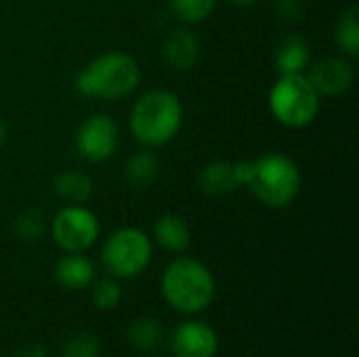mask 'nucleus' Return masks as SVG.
<instances>
[{
  "instance_id": "obj_24",
  "label": "nucleus",
  "mask_w": 359,
  "mask_h": 357,
  "mask_svg": "<svg viewBox=\"0 0 359 357\" xmlns=\"http://www.w3.org/2000/svg\"><path fill=\"white\" fill-rule=\"evenodd\" d=\"M273 8L284 21H299L305 15V0H276Z\"/></svg>"
},
{
  "instance_id": "obj_23",
  "label": "nucleus",
  "mask_w": 359,
  "mask_h": 357,
  "mask_svg": "<svg viewBox=\"0 0 359 357\" xmlns=\"http://www.w3.org/2000/svg\"><path fill=\"white\" fill-rule=\"evenodd\" d=\"M170 11L183 23H202L217 6V0H168Z\"/></svg>"
},
{
  "instance_id": "obj_22",
  "label": "nucleus",
  "mask_w": 359,
  "mask_h": 357,
  "mask_svg": "<svg viewBox=\"0 0 359 357\" xmlns=\"http://www.w3.org/2000/svg\"><path fill=\"white\" fill-rule=\"evenodd\" d=\"M90 301L97 309L109 311L122 301V286L116 278H101L90 284Z\"/></svg>"
},
{
  "instance_id": "obj_2",
  "label": "nucleus",
  "mask_w": 359,
  "mask_h": 357,
  "mask_svg": "<svg viewBox=\"0 0 359 357\" xmlns=\"http://www.w3.org/2000/svg\"><path fill=\"white\" fill-rule=\"evenodd\" d=\"M160 290L170 309L181 316L206 311L217 295L212 271L194 257H177L162 274Z\"/></svg>"
},
{
  "instance_id": "obj_26",
  "label": "nucleus",
  "mask_w": 359,
  "mask_h": 357,
  "mask_svg": "<svg viewBox=\"0 0 359 357\" xmlns=\"http://www.w3.org/2000/svg\"><path fill=\"white\" fill-rule=\"evenodd\" d=\"M231 6H240V8H246V6H252V4H257L259 0H227Z\"/></svg>"
},
{
  "instance_id": "obj_21",
  "label": "nucleus",
  "mask_w": 359,
  "mask_h": 357,
  "mask_svg": "<svg viewBox=\"0 0 359 357\" xmlns=\"http://www.w3.org/2000/svg\"><path fill=\"white\" fill-rule=\"evenodd\" d=\"M48 229V223L42 213L38 210H23L13 221V234L23 242H36L40 240Z\"/></svg>"
},
{
  "instance_id": "obj_28",
  "label": "nucleus",
  "mask_w": 359,
  "mask_h": 357,
  "mask_svg": "<svg viewBox=\"0 0 359 357\" xmlns=\"http://www.w3.org/2000/svg\"><path fill=\"white\" fill-rule=\"evenodd\" d=\"M154 357H158V356H154Z\"/></svg>"
},
{
  "instance_id": "obj_16",
  "label": "nucleus",
  "mask_w": 359,
  "mask_h": 357,
  "mask_svg": "<svg viewBox=\"0 0 359 357\" xmlns=\"http://www.w3.org/2000/svg\"><path fill=\"white\" fill-rule=\"evenodd\" d=\"M53 189L67 204H84L93 196V179L80 170H65L55 179Z\"/></svg>"
},
{
  "instance_id": "obj_12",
  "label": "nucleus",
  "mask_w": 359,
  "mask_h": 357,
  "mask_svg": "<svg viewBox=\"0 0 359 357\" xmlns=\"http://www.w3.org/2000/svg\"><path fill=\"white\" fill-rule=\"evenodd\" d=\"M200 57V42L191 29L179 27L168 34L164 42V59L177 72H187Z\"/></svg>"
},
{
  "instance_id": "obj_8",
  "label": "nucleus",
  "mask_w": 359,
  "mask_h": 357,
  "mask_svg": "<svg viewBox=\"0 0 359 357\" xmlns=\"http://www.w3.org/2000/svg\"><path fill=\"white\" fill-rule=\"evenodd\" d=\"M118 141H120L118 124L107 114L88 116L76 133V149L80 158L93 164L109 160L118 149Z\"/></svg>"
},
{
  "instance_id": "obj_3",
  "label": "nucleus",
  "mask_w": 359,
  "mask_h": 357,
  "mask_svg": "<svg viewBox=\"0 0 359 357\" xmlns=\"http://www.w3.org/2000/svg\"><path fill=\"white\" fill-rule=\"evenodd\" d=\"M141 82V67L128 53L109 50L93 59L78 76L76 90L90 99L118 101L128 97Z\"/></svg>"
},
{
  "instance_id": "obj_7",
  "label": "nucleus",
  "mask_w": 359,
  "mask_h": 357,
  "mask_svg": "<svg viewBox=\"0 0 359 357\" xmlns=\"http://www.w3.org/2000/svg\"><path fill=\"white\" fill-rule=\"evenodd\" d=\"M48 231L63 252H86L97 242L101 225L97 215L86 206L67 204L50 219Z\"/></svg>"
},
{
  "instance_id": "obj_6",
  "label": "nucleus",
  "mask_w": 359,
  "mask_h": 357,
  "mask_svg": "<svg viewBox=\"0 0 359 357\" xmlns=\"http://www.w3.org/2000/svg\"><path fill=\"white\" fill-rule=\"evenodd\" d=\"M154 246L145 231L137 227L116 229L101 250V261L107 274L116 280H130L141 276L151 263Z\"/></svg>"
},
{
  "instance_id": "obj_11",
  "label": "nucleus",
  "mask_w": 359,
  "mask_h": 357,
  "mask_svg": "<svg viewBox=\"0 0 359 357\" xmlns=\"http://www.w3.org/2000/svg\"><path fill=\"white\" fill-rule=\"evenodd\" d=\"M55 280L65 290H86L95 282V263L84 252H65L55 265Z\"/></svg>"
},
{
  "instance_id": "obj_25",
  "label": "nucleus",
  "mask_w": 359,
  "mask_h": 357,
  "mask_svg": "<svg viewBox=\"0 0 359 357\" xmlns=\"http://www.w3.org/2000/svg\"><path fill=\"white\" fill-rule=\"evenodd\" d=\"M15 357H48V351H46V347L40 345V343H27V345H23V347L17 351V356Z\"/></svg>"
},
{
  "instance_id": "obj_9",
  "label": "nucleus",
  "mask_w": 359,
  "mask_h": 357,
  "mask_svg": "<svg viewBox=\"0 0 359 357\" xmlns=\"http://www.w3.org/2000/svg\"><path fill=\"white\" fill-rule=\"evenodd\" d=\"M172 357H215L219 351L217 330L202 320H185L168 337Z\"/></svg>"
},
{
  "instance_id": "obj_1",
  "label": "nucleus",
  "mask_w": 359,
  "mask_h": 357,
  "mask_svg": "<svg viewBox=\"0 0 359 357\" xmlns=\"http://www.w3.org/2000/svg\"><path fill=\"white\" fill-rule=\"evenodd\" d=\"M236 175L240 187H248L269 208L290 206L303 185L299 164L282 151H269L250 162H236Z\"/></svg>"
},
{
  "instance_id": "obj_14",
  "label": "nucleus",
  "mask_w": 359,
  "mask_h": 357,
  "mask_svg": "<svg viewBox=\"0 0 359 357\" xmlns=\"http://www.w3.org/2000/svg\"><path fill=\"white\" fill-rule=\"evenodd\" d=\"M154 238L156 242L168 250V252H175V255H181L189 248L191 244V229L187 225V221L179 215H162L156 225H154Z\"/></svg>"
},
{
  "instance_id": "obj_19",
  "label": "nucleus",
  "mask_w": 359,
  "mask_h": 357,
  "mask_svg": "<svg viewBox=\"0 0 359 357\" xmlns=\"http://www.w3.org/2000/svg\"><path fill=\"white\" fill-rule=\"evenodd\" d=\"M160 162L151 151H139L126 162V179L135 187H147L158 179Z\"/></svg>"
},
{
  "instance_id": "obj_20",
  "label": "nucleus",
  "mask_w": 359,
  "mask_h": 357,
  "mask_svg": "<svg viewBox=\"0 0 359 357\" xmlns=\"http://www.w3.org/2000/svg\"><path fill=\"white\" fill-rule=\"evenodd\" d=\"M103 345L97 335L86 330L69 332L61 341V357H101Z\"/></svg>"
},
{
  "instance_id": "obj_10",
  "label": "nucleus",
  "mask_w": 359,
  "mask_h": 357,
  "mask_svg": "<svg viewBox=\"0 0 359 357\" xmlns=\"http://www.w3.org/2000/svg\"><path fill=\"white\" fill-rule=\"evenodd\" d=\"M311 84L320 93V97H341L345 95L355 80L353 65L345 55H332L316 61L309 69Z\"/></svg>"
},
{
  "instance_id": "obj_15",
  "label": "nucleus",
  "mask_w": 359,
  "mask_h": 357,
  "mask_svg": "<svg viewBox=\"0 0 359 357\" xmlns=\"http://www.w3.org/2000/svg\"><path fill=\"white\" fill-rule=\"evenodd\" d=\"M200 187L204 194L215 196V198H223L233 194L240 183H238V175H236V164L233 162H210L200 170Z\"/></svg>"
},
{
  "instance_id": "obj_27",
  "label": "nucleus",
  "mask_w": 359,
  "mask_h": 357,
  "mask_svg": "<svg viewBox=\"0 0 359 357\" xmlns=\"http://www.w3.org/2000/svg\"><path fill=\"white\" fill-rule=\"evenodd\" d=\"M6 135H8V128H6L4 120L0 118V147H2V145H4V141H6Z\"/></svg>"
},
{
  "instance_id": "obj_17",
  "label": "nucleus",
  "mask_w": 359,
  "mask_h": 357,
  "mask_svg": "<svg viewBox=\"0 0 359 357\" xmlns=\"http://www.w3.org/2000/svg\"><path fill=\"white\" fill-rule=\"evenodd\" d=\"M126 339L128 343L137 349V351H143V353H149L154 351L162 339H164V330H162V324L154 318H147V316H141V318H135L128 328H126Z\"/></svg>"
},
{
  "instance_id": "obj_5",
  "label": "nucleus",
  "mask_w": 359,
  "mask_h": 357,
  "mask_svg": "<svg viewBox=\"0 0 359 357\" xmlns=\"http://www.w3.org/2000/svg\"><path fill=\"white\" fill-rule=\"evenodd\" d=\"M320 93L307 74H286L269 90V109L286 128H305L320 114Z\"/></svg>"
},
{
  "instance_id": "obj_18",
  "label": "nucleus",
  "mask_w": 359,
  "mask_h": 357,
  "mask_svg": "<svg viewBox=\"0 0 359 357\" xmlns=\"http://www.w3.org/2000/svg\"><path fill=\"white\" fill-rule=\"evenodd\" d=\"M334 40L345 57H358L359 53V8L349 6L334 27Z\"/></svg>"
},
{
  "instance_id": "obj_4",
  "label": "nucleus",
  "mask_w": 359,
  "mask_h": 357,
  "mask_svg": "<svg viewBox=\"0 0 359 357\" xmlns=\"http://www.w3.org/2000/svg\"><path fill=\"white\" fill-rule=\"evenodd\" d=\"M183 124L181 99L164 88L147 90L130 109V133L145 147H160L175 139Z\"/></svg>"
},
{
  "instance_id": "obj_13",
  "label": "nucleus",
  "mask_w": 359,
  "mask_h": 357,
  "mask_svg": "<svg viewBox=\"0 0 359 357\" xmlns=\"http://www.w3.org/2000/svg\"><path fill=\"white\" fill-rule=\"evenodd\" d=\"M276 67L280 76L286 74H305L309 59H311V48L309 42L301 34H288L276 48Z\"/></svg>"
}]
</instances>
